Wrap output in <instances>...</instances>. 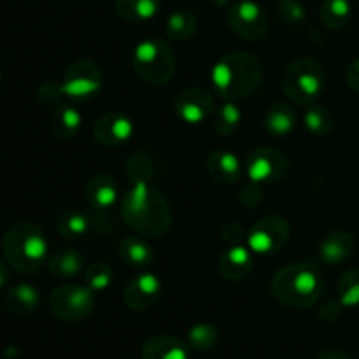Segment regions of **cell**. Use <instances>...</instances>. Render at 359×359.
Listing matches in <instances>:
<instances>
[{
  "instance_id": "6da1fadb",
  "label": "cell",
  "mask_w": 359,
  "mask_h": 359,
  "mask_svg": "<svg viewBox=\"0 0 359 359\" xmlns=\"http://www.w3.org/2000/svg\"><path fill=\"white\" fill-rule=\"evenodd\" d=\"M125 223L142 237H160L172 221L167 198L151 184H132L121 202Z\"/></svg>"
},
{
  "instance_id": "7a4b0ae2",
  "label": "cell",
  "mask_w": 359,
  "mask_h": 359,
  "mask_svg": "<svg viewBox=\"0 0 359 359\" xmlns=\"http://www.w3.org/2000/svg\"><path fill=\"white\" fill-rule=\"evenodd\" d=\"M210 79L224 100H242L251 97L262 84V63L251 53H228L212 67Z\"/></svg>"
},
{
  "instance_id": "3957f363",
  "label": "cell",
  "mask_w": 359,
  "mask_h": 359,
  "mask_svg": "<svg viewBox=\"0 0 359 359\" xmlns=\"http://www.w3.org/2000/svg\"><path fill=\"white\" fill-rule=\"evenodd\" d=\"M270 290L284 307H311L323 293V273L312 262L291 263L272 277Z\"/></svg>"
},
{
  "instance_id": "277c9868",
  "label": "cell",
  "mask_w": 359,
  "mask_h": 359,
  "mask_svg": "<svg viewBox=\"0 0 359 359\" xmlns=\"http://www.w3.org/2000/svg\"><path fill=\"white\" fill-rule=\"evenodd\" d=\"M2 252L14 270L34 273L48 259V238L32 221H18L4 233Z\"/></svg>"
},
{
  "instance_id": "5b68a950",
  "label": "cell",
  "mask_w": 359,
  "mask_h": 359,
  "mask_svg": "<svg viewBox=\"0 0 359 359\" xmlns=\"http://www.w3.org/2000/svg\"><path fill=\"white\" fill-rule=\"evenodd\" d=\"M133 69L146 83L161 86L170 83L175 74V55L163 39H144L133 49Z\"/></svg>"
},
{
  "instance_id": "8992f818",
  "label": "cell",
  "mask_w": 359,
  "mask_h": 359,
  "mask_svg": "<svg viewBox=\"0 0 359 359\" xmlns=\"http://www.w3.org/2000/svg\"><path fill=\"white\" fill-rule=\"evenodd\" d=\"M284 93L297 104H312L325 88V70L312 58H298L283 72Z\"/></svg>"
},
{
  "instance_id": "52a82bcc",
  "label": "cell",
  "mask_w": 359,
  "mask_h": 359,
  "mask_svg": "<svg viewBox=\"0 0 359 359\" xmlns=\"http://www.w3.org/2000/svg\"><path fill=\"white\" fill-rule=\"evenodd\" d=\"M95 304H97L95 291L81 284L60 286L49 297V309L53 314L67 323H79L90 318Z\"/></svg>"
},
{
  "instance_id": "ba28073f",
  "label": "cell",
  "mask_w": 359,
  "mask_h": 359,
  "mask_svg": "<svg viewBox=\"0 0 359 359\" xmlns=\"http://www.w3.org/2000/svg\"><path fill=\"white\" fill-rule=\"evenodd\" d=\"M102 70L93 60L81 58L76 60L67 67L63 72V79L60 83L63 97H69L72 100H90L100 91Z\"/></svg>"
},
{
  "instance_id": "9c48e42d",
  "label": "cell",
  "mask_w": 359,
  "mask_h": 359,
  "mask_svg": "<svg viewBox=\"0 0 359 359\" xmlns=\"http://www.w3.org/2000/svg\"><path fill=\"white\" fill-rule=\"evenodd\" d=\"M226 21L231 30L245 41H259L269 30V18L255 0H237L226 11Z\"/></svg>"
},
{
  "instance_id": "30bf717a",
  "label": "cell",
  "mask_w": 359,
  "mask_h": 359,
  "mask_svg": "<svg viewBox=\"0 0 359 359\" xmlns=\"http://www.w3.org/2000/svg\"><path fill=\"white\" fill-rule=\"evenodd\" d=\"M286 154L270 146H262L252 149L245 160V172L251 182L256 184H272L280 181L287 172Z\"/></svg>"
},
{
  "instance_id": "8fae6325",
  "label": "cell",
  "mask_w": 359,
  "mask_h": 359,
  "mask_svg": "<svg viewBox=\"0 0 359 359\" xmlns=\"http://www.w3.org/2000/svg\"><path fill=\"white\" fill-rule=\"evenodd\" d=\"M291 226L284 217L266 216L252 224L248 235V245L256 255H273L287 244Z\"/></svg>"
},
{
  "instance_id": "7c38bea8",
  "label": "cell",
  "mask_w": 359,
  "mask_h": 359,
  "mask_svg": "<svg viewBox=\"0 0 359 359\" xmlns=\"http://www.w3.org/2000/svg\"><path fill=\"white\" fill-rule=\"evenodd\" d=\"M216 104L212 95L202 88H189L181 91L174 100V112L186 125H202L210 119Z\"/></svg>"
},
{
  "instance_id": "4fadbf2b",
  "label": "cell",
  "mask_w": 359,
  "mask_h": 359,
  "mask_svg": "<svg viewBox=\"0 0 359 359\" xmlns=\"http://www.w3.org/2000/svg\"><path fill=\"white\" fill-rule=\"evenodd\" d=\"M161 290H163V284H161L160 277L154 273H139L126 284L125 291H123V302L130 311H147L160 300Z\"/></svg>"
},
{
  "instance_id": "5bb4252c",
  "label": "cell",
  "mask_w": 359,
  "mask_h": 359,
  "mask_svg": "<svg viewBox=\"0 0 359 359\" xmlns=\"http://www.w3.org/2000/svg\"><path fill=\"white\" fill-rule=\"evenodd\" d=\"M135 133V125L123 112H107L93 125V137L105 147H116L128 142Z\"/></svg>"
},
{
  "instance_id": "9a60e30c",
  "label": "cell",
  "mask_w": 359,
  "mask_h": 359,
  "mask_svg": "<svg viewBox=\"0 0 359 359\" xmlns=\"http://www.w3.org/2000/svg\"><path fill=\"white\" fill-rule=\"evenodd\" d=\"M356 249V241L347 231H332L319 244V258L325 265L337 266L346 263Z\"/></svg>"
},
{
  "instance_id": "2e32d148",
  "label": "cell",
  "mask_w": 359,
  "mask_h": 359,
  "mask_svg": "<svg viewBox=\"0 0 359 359\" xmlns=\"http://www.w3.org/2000/svg\"><path fill=\"white\" fill-rule=\"evenodd\" d=\"M118 184L109 174H97L84 186V198L88 205L97 210H109L118 202Z\"/></svg>"
},
{
  "instance_id": "e0dca14e",
  "label": "cell",
  "mask_w": 359,
  "mask_h": 359,
  "mask_svg": "<svg viewBox=\"0 0 359 359\" xmlns=\"http://www.w3.org/2000/svg\"><path fill=\"white\" fill-rule=\"evenodd\" d=\"M142 359H189V346L174 335H154L140 349Z\"/></svg>"
},
{
  "instance_id": "ac0fdd59",
  "label": "cell",
  "mask_w": 359,
  "mask_h": 359,
  "mask_svg": "<svg viewBox=\"0 0 359 359\" xmlns=\"http://www.w3.org/2000/svg\"><path fill=\"white\" fill-rule=\"evenodd\" d=\"M4 305L16 316H30L41 305V293L35 286L27 283L14 284L4 293Z\"/></svg>"
},
{
  "instance_id": "d6986e66",
  "label": "cell",
  "mask_w": 359,
  "mask_h": 359,
  "mask_svg": "<svg viewBox=\"0 0 359 359\" xmlns=\"http://www.w3.org/2000/svg\"><path fill=\"white\" fill-rule=\"evenodd\" d=\"M252 270V251L242 244L228 248L219 258V272L228 280H242Z\"/></svg>"
},
{
  "instance_id": "ffe728a7",
  "label": "cell",
  "mask_w": 359,
  "mask_h": 359,
  "mask_svg": "<svg viewBox=\"0 0 359 359\" xmlns=\"http://www.w3.org/2000/svg\"><path fill=\"white\" fill-rule=\"evenodd\" d=\"M242 168L244 167L241 160L231 151L216 149L207 158V170L219 182H226V184L237 182L242 177Z\"/></svg>"
},
{
  "instance_id": "44dd1931",
  "label": "cell",
  "mask_w": 359,
  "mask_h": 359,
  "mask_svg": "<svg viewBox=\"0 0 359 359\" xmlns=\"http://www.w3.org/2000/svg\"><path fill=\"white\" fill-rule=\"evenodd\" d=\"M297 126V112L286 102L270 105L263 118V128L272 137H287Z\"/></svg>"
},
{
  "instance_id": "7402d4cb",
  "label": "cell",
  "mask_w": 359,
  "mask_h": 359,
  "mask_svg": "<svg viewBox=\"0 0 359 359\" xmlns=\"http://www.w3.org/2000/svg\"><path fill=\"white\" fill-rule=\"evenodd\" d=\"M84 256L74 248H60L49 256L48 269L56 279H76L83 273Z\"/></svg>"
},
{
  "instance_id": "603a6c76",
  "label": "cell",
  "mask_w": 359,
  "mask_h": 359,
  "mask_svg": "<svg viewBox=\"0 0 359 359\" xmlns=\"http://www.w3.org/2000/svg\"><path fill=\"white\" fill-rule=\"evenodd\" d=\"M119 258L132 269H146L153 263L154 252L142 235H128L119 242Z\"/></svg>"
},
{
  "instance_id": "cb8c5ba5",
  "label": "cell",
  "mask_w": 359,
  "mask_h": 359,
  "mask_svg": "<svg viewBox=\"0 0 359 359\" xmlns=\"http://www.w3.org/2000/svg\"><path fill=\"white\" fill-rule=\"evenodd\" d=\"M83 114L74 105H56L49 116V128L58 139H72L81 128Z\"/></svg>"
},
{
  "instance_id": "d4e9b609",
  "label": "cell",
  "mask_w": 359,
  "mask_h": 359,
  "mask_svg": "<svg viewBox=\"0 0 359 359\" xmlns=\"http://www.w3.org/2000/svg\"><path fill=\"white\" fill-rule=\"evenodd\" d=\"M160 11V0H116V14L128 23L153 20Z\"/></svg>"
},
{
  "instance_id": "484cf974",
  "label": "cell",
  "mask_w": 359,
  "mask_h": 359,
  "mask_svg": "<svg viewBox=\"0 0 359 359\" xmlns=\"http://www.w3.org/2000/svg\"><path fill=\"white\" fill-rule=\"evenodd\" d=\"M196 27H198V21L191 11L177 9L165 21V35L175 42L189 41L195 35Z\"/></svg>"
},
{
  "instance_id": "4316f807",
  "label": "cell",
  "mask_w": 359,
  "mask_h": 359,
  "mask_svg": "<svg viewBox=\"0 0 359 359\" xmlns=\"http://www.w3.org/2000/svg\"><path fill=\"white\" fill-rule=\"evenodd\" d=\"M242 121V112L238 109L237 102L224 100L223 104L217 105L214 109L212 116H210V126L214 132L219 135H233L238 130Z\"/></svg>"
},
{
  "instance_id": "83f0119b",
  "label": "cell",
  "mask_w": 359,
  "mask_h": 359,
  "mask_svg": "<svg viewBox=\"0 0 359 359\" xmlns=\"http://www.w3.org/2000/svg\"><path fill=\"white\" fill-rule=\"evenodd\" d=\"M353 14L351 0H323L319 16L330 30H342L347 27Z\"/></svg>"
},
{
  "instance_id": "f1b7e54d",
  "label": "cell",
  "mask_w": 359,
  "mask_h": 359,
  "mask_svg": "<svg viewBox=\"0 0 359 359\" xmlns=\"http://www.w3.org/2000/svg\"><path fill=\"white\" fill-rule=\"evenodd\" d=\"M90 217L79 210H65L56 219V230L63 238H79L90 231Z\"/></svg>"
},
{
  "instance_id": "f546056e",
  "label": "cell",
  "mask_w": 359,
  "mask_h": 359,
  "mask_svg": "<svg viewBox=\"0 0 359 359\" xmlns=\"http://www.w3.org/2000/svg\"><path fill=\"white\" fill-rule=\"evenodd\" d=\"M125 174L132 184H151L154 175V167L151 158L142 151L130 154L125 165Z\"/></svg>"
},
{
  "instance_id": "4dcf8cb0",
  "label": "cell",
  "mask_w": 359,
  "mask_h": 359,
  "mask_svg": "<svg viewBox=\"0 0 359 359\" xmlns=\"http://www.w3.org/2000/svg\"><path fill=\"white\" fill-rule=\"evenodd\" d=\"M304 125L312 135L325 137L333 128V116L325 105H312L304 114Z\"/></svg>"
},
{
  "instance_id": "1f68e13d",
  "label": "cell",
  "mask_w": 359,
  "mask_h": 359,
  "mask_svg": "<svg viewBox=\"0 0 359 359\" xmlns=\"http://www.w3.org/2000/svg\"><path fill=\"white\" fill-rule=\"evenodd\" d=\"M217 339H219V332H217L216 326L209 325V323L195 325L188 332V346L198 353L212 349L217 344Z\"/></svg>"
},
{
  "instance_id": "d6a6232c",
  "label": "cell",
  "mask_w": 359,
  "mask_h": 359,
  "mask_svg": "<svg viewBox=\"0 0 359 359\" xmlns=\"http://www.w3.org/2000/svg\"><path fill=\"white\" fill-rule=\"evenodd\" d=\"M114 279V270L109 263L105 262H95L84 272V283L95 293H102L107 290Z\"/></svg>"
},
{
  "instance_id": "836d02e7",
  "label": "cell",
  "mask_w": 359,
  "mask_h": 359,
  "mask_svg": "<svg viewBox=\"0 0 359 359\" xmlns=\"http://www.w3.org/2000/svg\"><path fill=\"white\" fill-rule=\"evenodd\" d=\"M339 302L342 307H359V270H347L340 277Z\"/></svg>"
},
{
  "instance_id": "e575fe53",
  "label": "cell",
  "mask_w": 359,
  "mask_h": 359,
  "mask_svg": "<svg viewBox=\"0 0 359 359\" xmlns=\"http://www.w3.org/2000/svg\"><path fill=\"white\" fill-rule=\"evenodd\" d=\"M277 16L287 27H298L307 20V9L300 0H279L277 2Z\"/></svg>"
},
{
  "instance_id": "d590c367",
  "label": "cell",
  "mask_w": 359,
  "mask_h": 359,
  "mask_svg": "<svg viewBox=\"0 0 359 359\" xmlns=\"http://www.w3.org/2000/svg\"><path fill=\"white\" fill-rule=\"evenodd\" d=\"M63 93L60 84L56 83H44L37 91V98L44 105H56L60 100H62Z\"/></svg>"
},
{
  "instance_id": "8d00e7d4",
  "label": "cell",
  "mask_w": 359,
  "mask_h": 359,
  "mask_svg": "<svg viewBox=\"0 0 359 359\" xmlns=\"http://www.w3.org/2000/svg\"><path fill=\"white\" fill-rule=\"evenodd\" d=\"M241 200L245 207H251V209L258 207L259 202L263 200V193H262V188H259V184L251 182V184L245 186L241 193Z\"/></svg>"
},
{
  "instance_id": "74e56055",
  "label": "cell",
  "mask_w": 359,
  "mask_h": 359,
  "mask_svg": "<svg viewBox=\"0 0 359 359\" xmlns=\"http://www.w3.org/2000/svg\"><path fill=\"white\" fill-rule=\"evenodd\" d=\"M221 237H223L224 242H228V244L235 245V244H241L242 241H248V237H245V231L244 228L241 226V224L237 223H228L224 224L223 230H221Z\"/></svg>"
},
{
  "instance_id": "f35d334b",
  "label": "cell",
  "mask_w": 359,
  "mask_h": 359,
  "mask_svg": "<svg viewBox=\"0 0 359 359\" xmlns=\"http://www.w3.org/2000/svg\"><path fill=\"white\" fill-rule=\"evenodd\" d=\"M340 302H328V304H325L321 307V311H319V316H321L325 321H335L337 318L340 316Z\"/></svg>"
},
{
  "instance_id": "ab89813d",
  "label": "cell",
  "mask_w": 359,
  "mask_h": 359,
  "mask_svg": "<svg viewBox=\"0 0 359 359\" xmlns=\"http://www.w3.org/2000/svg\"><path fill=\"white\" fill-rule=\"evenodd\" d=\"M346 76H347V84H349L354 91H358L359 93V58L354 60V62L351 63L349 69H347Z\"/></svg>"
},
{
  "instance_id": "60d3db41",
  "label": "cell",
  "mask_w": 359,
  "mask_h": 359,
  "mask_svg": "<svg viewBox=\"0 0 359 359\" xmlns=\"http://www.w3.org/2000/svg\"><path fill=\"white\" fill-rule=\"evenodd\" d=\"M314 359H351V358L347 356L346 353H342V351L326 349V351H323V353H319Z\"/></svg>"
},
{
  "instance_id": "b9f144b4",
  "label": "cell",
  "mask_w": 359,
  "mask_h": 359,
  "mask_svg": "<svg viewBox=\"0 0 359 359\" xmlns=\"http://www.w3.org/2000/svg\"><path fill=\"white\" fill-rule=\"evenodd\" d=\"M7 280H9V272H7V266L4 265V262L0 259V290H4Z\"/></svg>"
},
{
  "instance_id": "7bdbcfd3",
  "label": "cell",
  "mask_w": 359,
  "mask_h": 359,
  "mask_svg": "<svg viewBox=\"0 0 359 359\" xmlns=\"http://www.w3.org/2000/svg\"><path fill=\"white\" fill-rule=\"evenodd\" d=\"M210 2H212L216 7H226L231 0H210Z\"/></svg>"
}]
</instances>
